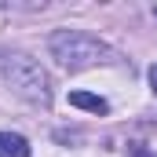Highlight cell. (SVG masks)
<instances>
[{
  "label": "cell",
  "mask_w": 157,
  "mask_h": 157,
  "mask_svg": "<svg viewBox=\"0 0 157 157\" xmlns=\"http://www.w3.org/2000/svg\"><path fill=\"white\" fill-rule=\"evenodd\" d=\"M150 88H154V95H157V62L150 66Z\"/></svg>",
  "instance_id": "obj_5"
},
{
  "label": "cell",
  "mask_w": 157,
  "mask_h": 157,
  "mask_svg": "<svg viewBox=\"0 0 157 157\" xmlns=\"http://www.w3.org/2000/svg\"><path fill=\"white\" fill-rule=\"evenodd\" d=\"M0 157H29V143L15 132H0Z\"/></svg>",
  "instance_id": "obj_4"
},
{
  "label": "cell",
  "mask_w": 157,
  "mask_h": 157,
  "mask_svg": "<svg viewBox=\"0 0 157 157\" xmlns=\"http://www.w3.org/2000/svg\"><path fill=\"white\" fill-rule=\"evenodd\" d=\"M0 73H4V80L22 99H29L37 106H48L51 102V80H48V73L40 70L29 55H4L0 59Z\"/></svg>",
  "instance_id": "obj_2"
},
{
  "label": "cell",
  "mask_w": 157,
  "mask_h": 157,
  "mask_svg": "<svg viewBox=\"0 0 157 157\" xmlns=\"http://www.w3.org/2000/svg\"><path fill=\"white\" fill-rule=\"evenodd\" d=\"M154 15H157V7H154Z\"/></svg>",
  "instance_id": "obj_6"
},
{
  "label": "cell",
  "mask_w": 157,
  "mask_h": 157,
  "mask_svg": "<svg viewBox=\"0 0 157 157\" xmlns=\"http://www.w3.org/2000/svg\"><path fill=\"white\" fill-rule=\"evenodd\" d=\"M48 51H51V59L62 70H88V66H99V62H121V55L110 44H102L99 37H91L84 29H59V33H51Z\"/></svg>",
  "instance_id": "obj_1"
},
{
  "label": "cell",
  "mask_w": 157,
  "mask_h": 157,
  "mask_svg": "<svg viewBox=\"0 0 157 157\" xmlns=\"http://www.w3.org/2000/svg\"><path fill=\"white\" fill-rule=\"evenodd\" d=\"M70 106L77 110H88V113H110V102L91 95V91H70Z\"/></svg>",
  "instance_id": "obj_3"
}]
</instances>
